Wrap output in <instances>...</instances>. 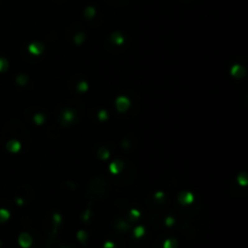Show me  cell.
Listing matches in <instances>:
<instances>
[{"label":"cell","mask_w":248,"mask_h":248,"mask_svg":"<svg viewBox=\"0 0 248 248\" xmlns=\"http://www.w3.org/2000/svg\"><path fill=\"white\" fill-rule=\"evenodd\" d=\"M104 248H115L113 242H107L105 245H104Z\"/></svg>","instance_id":"5b68a950"},{"label":"cell","mask_w":248,"mask_h":248,"mask_svg":"<svg viewBox=\"0 0 248 248\" xmlns=\"http://www.w3.org/2000/svg\"><path fill=\"white\" fill-rule=\"evenodd\" d=\"M78 237H79V240L81 242H85V241H86V234H85L84 231H80L79 234H78Z\"/></svg>","instance_id":"277c9868"},{"label":"cell","mask_w":248,"mask_h":248,"mask_svg":"<svg viewBox=\"0 0 248 248\" xmlns=\"http://www.w3.org/2000/svg\"><path fill=\"white\" fill-rule=\"evenodd\" d=\"M163 248H177V241L176 240H166L163 243Z\"/></svg>","instance_id":"7a4b0ae2"},{"label":"cell","mask_w":248,"mask_h":248,"mask_svg":"<svg viewBox=\"0 0 248 248\" xmlns=\"http://www.w3.org/2000/svg\"><path fill=\"white\" fill-rule=\"evenodd\" d=\"M32 237L29 236L28 234H22L20 238H18V242H20V245H21V247L23 248H29L30 247V245H32Z\"/></svg>","instance_id":"6da1fadb"},{"label":"cell","mask_w":248,"mask_h":248,"mask_svg":"<svg viewBox=\"0 0 248 248\" xmlns=\"http://www.w3.org/2000/svg\"><path fill=\"white\" fill-rule=\"evenodd\" d=\"M144 234V229L142 227V226H139V227H137L135 230V237H140L142 235Z\"/></svg>","instance_id":"3957f363"},{"label":"cell","mask_w":248,"mask_h":248,"mask_svg":"<svg viewBox=\"0 0 248 248\" xmlns=\"http://www.w3.org/2000/svg\"><path fill=\"white\" fill-rule=\"evenodd\" d=\"M64 248H68V247H64Z\"/></svg>","instance_id":"8992f818"}]
</instances>
